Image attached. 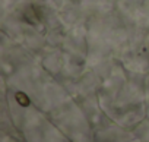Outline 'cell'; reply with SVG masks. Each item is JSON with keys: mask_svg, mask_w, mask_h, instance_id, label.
Listing matches in <instances>:
<instances>
[{"mask_svg": "<svg viewBox=\"0 0 149 142\" xmlns=\"http://www.w3.org/2000/svg\"><path fill=\"white\" fill-rule=\"evenodd\" d=\"M16 100L19 101V104H21V106H28V104H29L28 97H26L25 94H22V92H18V94H16Z\"/></svg>", "mask_w": 149, "mask_h": 142, "instance_id": "1", "label": "cell"}]
</instances>
